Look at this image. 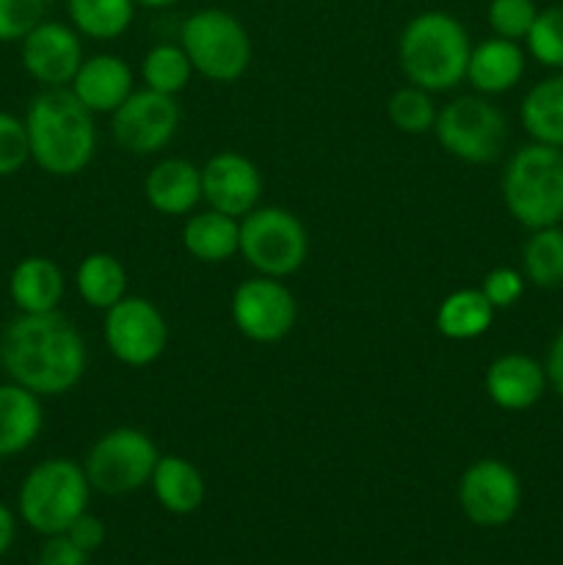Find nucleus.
<instances>
[{
  "label": "nucleus",
  "instance_id": "1",
  "mask_svg": "<svg viewBox=\"0 0 563 565\" xmlns=\"http://www.w3.org/2000/svg\"><path fill=\"white\" fill-rule=\"evenodd\" d=\"M0 364L14 384L33 395H64L86 373V342L59 309L42 315L20 312L3 331Z\"/></svg>",
  "mask_w": 563,
  "mask_h": 565
},
{
  "label": "nucleus",
  "instance_id": "37",
  "mask_svg": "<svg viewBox=\"0 0 563 565\" xmlns=\"http://www.w3.org/2000/svg\"><path fill=\"white\" fill-rule=\"evenodd\" d=\"M64 535L72 541V544L81 546L86 555H92V552H97L99 546L105 544V524L99 522L97 516H92L88 511H83L81 516L66 527Z\"/></svg>",
  "mask_w": 563,
  "mask_h": 565
},
{
  "label": "nucleus",
  "instance_id": "10",
  "mask_svg": "<svg viewBox=\"0 0 563 565\" xmlns=\"http://www.w3.org/2000/svg\"><path fill=\"white\" fill-rule=\"evenodd\" d=\"M103 337L116 362L127 367H149L169 345V326L152 301L125 296L105 312Z\"/></svg>",
  "mask_w": 563,
  "mask_h": 565
},
{
  "label": "nucleus",
  "instance_id": "6",
  "mask_svg": "<svg viewBox=\"0 0 563 565\" xmlns=\"http://www.w3.org/2000/svg\"><path fill=\"white\" fill-rule=\"evenodd\" d=\"M180 47L193 72L215 83H232L252 64V39L243 22L224 9L193 11L180 28Z\"/></svg>",
  "mask_w": 563,
  "mask_h": 565
},
{
  "label": "nucleus",
  "instance_id": "3",
  "mask_svg": "<svg viewBox=\"0 0 563 565\" xmlns=\"http://www.w3.org/2000/svg\"><path fill=\"white\" fill-rule=\"evenodd\" d=\"M472 53L469 33L447 11H423L403 28L397 42L401 70L412 86L431 94L456 88L467 77V61Z\"/></svg>",
  "mask_w": 563,
  "mask_h": 565
},
{
  "label": "nucleus",
  "instance_id": "27",
  "mask_svg": "<svg viewBox=\"0 0 563 565\" xmlns=\"http://www.w3.org/2000/svg\"><path fill=\"white\" fill-rule=\"evenodd\" d=\"M77 33L97 42L121 36L136 17V0H66Z\"/></svg>",
  "mask_w": 563,
  "mask_h": 565
},
{
  "label": "nucleus",
  "instance_id": "5",
  "mask_svg": "<svg viewBox=\"0 0 563 565\" xmlns=\"http://www.w3.org/2000/svg\"><path fill=\"white\" fill-rule=\"evenodd\" d=\"M92 483L72 458H47L25 475L20 486V516L33 533L61 535L88 508Z\"/></svg>",
  "mask_w": 563,
  "mask_h": 565
},
{
  "label": "nucleus",
  "instance_id": "39",
  "mask_svg": "<svg viewBox=\"0 0 563 565\" xmlns=\"http://www.w3.org/2000/svg\"><path fill=\"white\" fill-rule=\"evenodd\" d=\"M14 535H17V524H14V513L0 502V557L11 550L14 544Z\"/></svg>",
  "mask_w": 563,
  "mask_h": 565
},
{
  "label": "nucleus",
  "instance_id": "28",
  "mask_svg": "<svg viewBox=\"0 0 563 565\" xmlns=\"http://www.w3.org/2000/svg\"><path fill=\"white\" fill-rule=\"evenodd\" d=\"M524 276L535 287L563 285V232L557 226L533 230L522 252Z\"/></svg>",
  "mask_w": 563,
  "mask_h": 565
},
{
  "label": "nucleus",
  "instance_id": "9",
  "mask_svg": "<svg viewBox=\"0 0 563 565\" xmlns=\"http://www.w3.org/2000/svg\"><path fill=\"white\" fill-rule=\"evenodd\" d=\"M436 141L464 163H491L508 141V121L484 97H456L436 114Z\"/></svg>",
  "mask_w": 563,
  "mask_h": 565
},
{
  "label": "nucleus",
  "instance_id": "26",
  "mask_svg": "<svg viewBox=\"0 0 563 565\" xmlns=\"http://www.w3.org/2000/svg\"><path fill=\"white\" fill-rule=\"evenodd\" d=\"M522 125L539 143L563 149V75L530 88L522 103Z\"/></svg>",
  "mask_w": 563,
  "mask_h": 565
},
{
  "label": "nucleus",
  "instance_id": "15",
  "mask_svg": "<svg viewBox=\"0 0 563 565\" xmlns=\"http://www.w3.org/2000/svg\"><path fill=\"white\" fill-rule=\"evenodd\" d=\"M83 64L81 33L61 22H39L22 39V66L33 81L47 88H59L72 83L75 72Z\"/></svg>",
  "mask_w": 563,
  "mask_h": 565
},
{
  "label": "nucleus",
  "instance_id": "17",
  "mask_svg": "<svg viewBox=\"0 0 563 565\" xmlns=\"http://www.w3.org/2000/svg\"><path fill=\"white\" fill-rule=\"evenodd\" d=\"M546 373L535 359L524 353H506L497 356L486 370V395L491 403L506 412H522L539 403L544 395Z\"/></svg>",
  "mask_w": 563,
  "mask_h": 565
},
{
  "label": "nucleus",
  "instance_id": "20",
  "mask_svg": "<svg viewBox=\"0 0 563 565\" xmlns=\"http://www.w3.org/2000/svg\"><path fill=\"white\" fill-rule=\"evenodd\" d=\"M64 274L47 257H25L11 270L9 292L22 315L55 312L64 298Z\"/></svg>",
  "mask_w": 563,
  "mask_h": 565
},
{
  "label": "nucleus",
  "instance_id": "34",
  "mask_svg": "<svg viewBox=\"0 0 563 565\" xmlns=\"http://www.w3.org/2000/svg\"><path fill=\"white\" fill-rule=\"evenodd\" d=\"M44 0H0V42H22L44 17Z\"/></svg>",
  "mask_w": 563,
  "mask_h": 565
},
{
  "label": "nucleus",
  "instance_id": "11",
  "mask_svg": "<svg viewBox=\"0 0 563 565\" xmlns=\"http://www.w3.org/2000/svg\"><path fill=\"white\" fill-rule=\"evenodd\" d=\"M230 309L235 329L259 345L285 340L298 318L296 298L282 285V279L259 274L235 287Z\"/></svg>",
  "mask_w": 563,
  "mask_h": 565
},
{
  "label": "nucleus",
  "instance_id": "38",
  "mask_svg": "<svg viewBox=\"0 0 563 565\" xmlns=\"http://www.w3.org/2000/svg\"><path fill=\"white\" fill-rule=\"evenodd\" d=\"M544 373H546V381L552 384V390L563 397V331L555 337V342L550 345Z\"/></svg>",
  "mask_w": 563,
  "mask_h": 565
},
{
  "label": "nucleus",
  "instance_id": "41",
  "mask_svg": "<svg viewBox=\"0 0 563 565\" xmlns=\"http://www.w3.org/2000/svg\"><path fill=\"white\" fill-rule=\"evenodd\" d=\"M0 463H3V456H0Z\"/></svg>",
  "mask_w": 563,
  "mask_h": 565
},
{
  "label": "nucleus",
  "instance_id": "22",
  "mask_svg": "<svg viewBox=\"0 0 563 565\" xmlns=\"http://www.w3.org/2000/svg\"><path fill=\"white\" fill-rule=\"evenodd\" d=\"M42 430L39 395L20 384L0 386V456L9 458L28 450Z\"/></svg>",
  "mask_w": 563,
  "mask_h": 565
},
{
  "label": "nucleus",
  "instance_id": "24",
  "mask_svg": "<svg viewBox=\"0 0 563 565\" xmlns=\"http://www.w3.org/2000/svg\"><path fill=\"white\" fill-rule=\"evenodd\" d=\"M491 320H495V307L489 303V298L480 290L464 287V290L445 296V301L436 309L434 326L445 340L467 342L486 334Z\"/></svg>",
  "mask_w": 563,
  "mask_h": 565
},
{
  "label": "nucleus",
  "instance_id": "14",
  "mask_svg": "<svg viewBox=\"0 0 563 565\" xmlns=\"http://www.w3.org/2000/svg\"><path fill=\"white\" fill-rule=\"evenodd\" d=\"M259 196L263 174L246 154L219 152L202 166V202H208L210 210L241 221L259 207Z\"/></svg>",
  "mask_w": 563,
  "mask_h": 565
},
{
  "label": "nucleus",
  "instance_id": "16",
  "mask_svg": "<svg viewBox=\"0 0 563 565\" xmlns=\"http://www.w3.org/2000/svg\"><path fill=\"white\" fill-rule=\"evenodd\" d=\"M70 88L92 114H114L136 92L132 88V70L127 66V61L110 53L83 58Z\"/></svg>",
  "mask_w": 563,
  "mask_h": 565
},
{
  "label": "nucleus",
  "instance_id": "8",
  "mask_svg": "<svg viewBox=\"0 0 563 565\" xmlns=\"http://www.w3.org/2000/svg\"><path fill=\"white\" fill-rule=\"evenodd\" d=\"M158 458V445L149 434L138 428H114L94 441L83 469L94 491L125 497L152 480Z\"/></svg>",
  "mask_w": 563,
  "mask_h": 565
},
{
  "label": "nucleus",
  "instance_id": "4",
  "mask_svg": "<svg viewBox=\"0 0 563 565\" xmlns=\"http://www.w3.org/2000/svg\"><path fill=\"white\" fill-rule=\"evenodd\" d=\"M502 202L528 230L557 226L563 218V149L528 143L502 171Z\"/></svg>",
  "mask_w": 563,
  "mask_h": 565
},
{
  "label": "nucleus",
  "instance_id": "30",
  "mask_svg": "<svg viewBox=\"0 0 563 565\" xmlns=\"http://www.w3.org/2000/svg\"><path fill=\"white\" fill-rule=\"evenodd\" d=\"M436 105L431 99V92L419 86H403L386 99V116H390L392 125L401 132H408V136H423V132H431L436 125Z\"/></svg>",
  "mask_w": 563,
  "mask_h": 565
},
{
  "label": "nucleus",
  "instance_id": "25",
  "mask_svg": "<svg viewBox=\"0 0 563 565\" xmlns=\"http://www.w3.org/2000/svg\"><path fill=\"white\" fill-rule=\"evenodd\" d=\"M75 287L88 307L108 312L127 296V270L114 254L94 252L77 265Z\"/></svg>",
  "mask_w": 563,
  "mask_h": 565
},
{
  "label": "nucleus",
  "instance_id": "36",
  "mask_svg": "<svg viewBox=\"0 0 563 565\" xmlns=\"http://www.w3.org/2000/svg\"><path fill=\"white\" fill-rule=\"evenodd\" d=\"M36 565H88V555L81 546L72 544L64 533L47 535L44 546L39 550Z\"/></svg>",
  "mask_w": 563,
  "mask_h": 565
},
{
  "label": "nucleus",
  "instance_id": "29",
  "mask_svg": "<svg viewBox=\"0 0 563 565\" xmlns=\"http://www.w3.org/2000/svg\"><path fill=\"white\" fill-rule=\"evenodd\" d=\"M191 58H188L180 44H158L141 61V77L147 83V88L169 94V97H177L180 92H185V86L191 83Z\"/></svg>",
  "mask_w": 563,
  "mask_h": 565
},
{
  "label": "nucleus",
  "instance_id": "35",
  "mask_svg": "<svg viewBox=\"0 0 563 565\" xmlns=\"http://www.w3.org/2000/svg\"><path fill=\"white\" fill-rule=\"evenodd\" d=\"M480 292L489 298V303L495 309H508L519 301V296L524 292V279L519 270L513 268H495L484 276V285Z\"/></svg>",
  "mask_w": 563,
  "mask_h": 565
},
{
  "label": "nucleus",
  "instance_id": "32",
  "mask_svg": "<svg viewBox=\"0 0 563 565\" xmlns=\"http://www.w3.org/2000/svg\"><path fill=\"white\" fill-rule=\"evenodd\" d=\"M535 14H539V9H535L533 0H491L486 17H489L495 36L517 42V39L528 36V31L535 22Z\"/></svg>",
  "mask_w": 563,
  "mask_h": 565
},
{
  "label": "nucleus",
  "instance_id": "2",
  "mask_svg": "<svg viewBox=\"0 0 563 565\" xmlns=\"http://www.w3.org/2000/svg\"><path fill=\"white\" fill-rule=\"evenodd\" d=\"M31 160L53 177H75L97 152L94 114L72 88H44L25 116Z\"/></svg>",
  "mask_w": 563,
  "mask_h": 565
},
{
  "label": "nucleus",
  "instance_id": "13",
  "mask_svg": "<svg viewBox=\"0 0 563 565\" xmlns=\"http://www.w3.org/2000/svg\"><path fill=\"white\" fill-rule=\"evenodd\" d=\"M522 502L517 472L497 458H480L464 469L458 480V505L478 527H502L511 522Z\"/></svg>",
  "mask_w": 563,
  "mask_h": 565
},
{
  "label": "nucleus",
  "instance_id": "7",
  "mask_svg": "<svg viewBox=\"0 0 563 565\" xmlns=\"http://www.w3.org/2000/svg\"><path fill=\"white\" fill-rule=\"evenodd\" d=\"M237 252L259 276L285 279L307 263V226L285 207H257L241 218Z\"/></svg>",
  "mask_w": 563,
  "mask_h": 565
},
{
  "label": "nucleus",
  "instance_id": "31",
  "mask_svg": "<svg viewBox=\"0 0 563 565\" xmlns=\"http://www.w3.org/2000/svg\"><path fill=\"white\" fill-rule=\"evenodd\" d=\"M524 39H528L530 55L539 64L563 70V6H550V9L539 11Z\"/></svg>",
  "mask_w": 563,
  "mask_h": 565
},
{
  "label": "nucleus",
  "instance_id": "18",
  "mask_svg": "<svg viewBox=\"0 0 563 565\" xmlns=\"http://www.w3.org/2000/svg\"><path fill=\"white\" fill-rule=\"evenodd\" d=\"M144 196L160 215H188L202 202V169L185 158H166L149 169Z\"/></svg>",
  "mask_w": 563,
  "mask_h": 565
},
{
  "label": "nucleus",
  "instance_id": "33",
  "mask_svg": "<svg viewBox=\"0 0 563 565\" xmlns=\"http://www.w3.org/2000/svg\"><path fill=\"white\" fill-rule=\"evenodd\" d=\"M31 160L25 121L0 110V177H11Z\"/></svg>",
  "mask_w": 563,
  "mask_h": 565
},
{
  "label": "nucleus",
  "instance_id": "21",
  "mask_svg": "<svg viewBox=\"0 0 563 565\" xmlns=\"http://www.w3.org/2000/svg\"><path fill=\"white\" fill-rule=\"evenodd\" d=\"M182 248L193 259L208 265L226 263L237 254L241 246V221L232 215L219 213V210H204V213L191 215L182 226Z\"/></svg>",
  "mask_w": 563,
  "mask_h": 565
},
{
  "label": "nucleus",
  "instance_id": "23",
  "mask_svg": "<svg viewBox=\"0 0 563 565\" xmlns=\"http://www.w3.org/2000/svg\"><path fill=\"white\" fill-rule=\"evenodd\" d=\"M149 486H152L160 508L174 516H188V513L199 511L204 502V491H208L202 472L182 456H160Z\"/></svg>",
  "mask_w": 563,
  "mask_h": 565
},
{
  "label": "nucleus",
  "instance_id": "12",
  "mask_svg": "<svg viewBox=\"0 0 563 565\" xmlns=\"http://www.w3.org/2000/svg\"><path fill=\"white\" fill-rule=\"evenodd\" d=\"M180 127V105L169 94L141 88L110 114L114 141L130 154H155L171 143Z\"/></svg>",
  "mask_w": 563,
  "mask_h": 565
},
{
  "label": "nucleus",
  "instance_id": "40",
  "mask_svg": "<svg viewBox=\"0 0 563 565\" xmlns=\"http://www.w3.org/2000/svg\"><path fill=\"white\" fill-rule=\"evenodd\" d=\"M138 6H147V9H166V6H174L177 0H136Z\"/></svg>",
  "mask_w": 563,
  "mask_h": 565
},
{
  "label": "nucleus",
  "instance_id": "19",
  "mask_svg": "<svg viewBox=\"0 0 563 565\" xmlns=\"http://www.w3.org/2000/svg\"><path fill=\"white\" fill-rule=\"evenodd\" d=\"M524 72V53L511 39H486L472 47L467 61V81L480 94L511 92Z\"/></svg>",
  "mask_w": 563,
  "mask_h": 565
}]
</instances>
